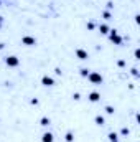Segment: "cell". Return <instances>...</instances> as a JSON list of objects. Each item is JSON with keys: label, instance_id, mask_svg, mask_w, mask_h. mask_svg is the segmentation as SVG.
<instances>
[{"label": "cell", "instance_id": "cell-5", "mask_svg": "<svg viewBox=\"0 0 140 142\" xmlns=\"http://www.w3.org/2000/svg\"><path fill=\"white\" fill-rule=\"evenodd\" d=\"M41 84H45V86H53V84H54V79L50 78V76H43V78H41Z\"/></svg>", "mask_w": 140, "mask_h": 142}, {"label": "cell", "instance_id": "cell-1", "mask_svg": "<svg viewBox=\"0 0 140 142\" xmlns=\"http://www.w3.org/2000/svg\"><path fill=\"white\" fill-rule=\"evenodd\" d=\"M87 78H89V81L92 83V84H101V83H102V76H101L99 73H89Z\"/></svg>", "mask_w": 140, "mask_h": 142}, {"label": "cell", "instance_id": "cell-9", "mask_svg": "<svg viewBox=\"0 0 140 142\" xmlns=\"http://www.w3.org/2000/svg\"><path fill=\"white\" fill-rule=\"evenodd\" d=\"M99 32L101 33H109V27H107V25H101L99 27Z\"/></svg>", "mask_w": 140, "mask_h": 142}, {"label": "cell", "instance_id": "cell-3", "mask_svg": "<svg viewBox=\"0 0 140 142\" xmlns=\"http://www.w3.org/2000/svg\"><path fill=\"white\" fill-rule=\"evenodd\" d=\"M110 41H112V43H115V45H120L122 43V38L117 35L115 30H112V32H110Z\"/></svg>", "mask_w": 140, "mask_h": 142}, {"label": "cell", "instance_id": "cell-16", "mask_svg": "<svg viewBox=\"0 0 140 142\" xmlns=\"http://www.w3.org/2000/svg\"><path fill=\"white\" fill-rule=\"evenodd\" d=\"M73 98H74L76 101H78V99H81V96H79V93H74V96H73Z\"/></svg>", "mask_w": 140, "mask_h": 142}, {"label": "cell", "instance_id": "cell-2", "mask_svg": "<svg viewBox=\"0 0 140 142\" xmlns=\"http://www.w3.org/2000/svg\"><path fill=\"white\" fill-rule=\"evenodd\" d=\"M22 43L26 45V46H33V45H36V40H35L33 36H23L22 38Z\"/></svg>", "mask_w": 140, "mask_h": 142}, {"label": "cell", "instance_id": "cell-19", "mask_svg": "<svg viewBox=\"0 0 140 142\" xmlns=\"http://www.w3.org/2000/svg\"><path fill=\"white\" fill-rule=\"evenodd\" d=\"M122 134H124V136H127V134H129V129H127V127H124V129H122Z\"/></svg>", "mask_w": 140, "mask_h": 142}, {"label": "cell", "instance_id": "cell-12", "mask_svg": "<svg viewBox=\"0 0 140 142\" xmlns=\"http://www.w3.org/2000/svg\"><path fill=\"white\" fill-rule=\"evenodd\" d=\"M96 122L99 124V126H102V124H104V117H102V116H97V117H96Z\"/></svg>", "mask_w": 140, "mask_h": 142}, {"label": "cell", "instance_id": "cell-17", "mask_svg": "<svg viewBox=\"0 0 140 142\" xmlns=\"http://www.w3.org/2000/svg\"><path fill=\"white\" fill-rule=\"evenodd\" d=\"M104 18H106V20H109V18H110V15H109V12H104Z\"/></svg>", "mask_w": 140, "mask_h": 142}, {"label": "cell", "instance_id": "cell-18", "mask_svg": "<svg viewBox=\"0 0 140 142\" xmlns=\"http://www.w3.org/2000/svg\"><path fill=\"white\" fill-rule=\"evenodd\" d=\"M92 28H94V23L89 22V23H87V30H92Z\"/></svg>", "mask_w": 140, "mask_h": 142}, {"label": "cell", "instance_id": "cell-10", "mask_svg": "<svg viewBox=\"0 0 140 142\" xmlns=\"http://www.w3.org/2000/svg\"><path fill=\"white\" fill-rule=\"evenodd\" d=\"M109 140H110V142H117V134H115V132H110V134H109Z\"/></svg>", "mask_w": 140, "mask_h": 142}, {"label": "cell", "instance_id": "cell-11", "mask_svg": "<svg viewBox=\"0 0 140 142\" xmlns=\"http://www.w3.org/2000/svg\"><path fill=\"white\" fill-rule=\"evenodd\" d=\"M66 140H68V142H73V140H74V136H73V132H68V134H66Z\"/></svg>", "mask_w": 140, "mask_h": 142}, {"label": "cell", "instance_id": "cell-8", "mask_svg": "<svg viewBox=\"0 0 140 142\" xmlns=\"http://www.w3.org/2000/svg\"><path fill=\"white\" fill-rule=\"evenodd\" d=\"M41 140H43V142H53V134H51V132H45Z\"/></svg>", "mask_w": 140, "mask_h": 142}, {"label": "cell", "instance_id": "cell-6", "mask_svg": "<svg viewBox=\"0 0 140 142\" xmlns=\"http://www.w3.org/2000/svg\"><path fill=\"white\" fill-rule=\"evenodd\" d=\"M76 56H78L79 60H87L89 55H87V51H84V50H76Z\"/></svg>", "mask_w": 140, "mask_h": 142}, {"label": "cell", "instance_id": "cell-7", "mask_svg": "<svg viewBox=\"0 0 140 142\" xmlns=\"http://www.w3.org/2000/svg\"><path fill=\"white\" fill-rule=\"evenodd\" d=\"M99 99H101V94H99V93H91V94H89V101H91V102H97Z\"/></svg>", "mask_w": 140, "mask_h": 142}, {"label": "cell", "instance_id": "cell-15", "mask_svg": "<svg viewBox=\"0 0 140 142\" xmlns=\"http://www.w3.org/2000/svg\"><path fill=\"white\" fill-rule=\"evenodd\" d=\"M106 112H107V114H114V109H112L110 106H107V107H106Z\"/></svg>", "mask_w": 140, "mask_h": 142}, {"label": "cell", "instance_id": "cell-4", "mask_svg": "<svg viewBox=\"0 0 140 142\" xmlns=\"http://www.w3.org/2000/svg\"><path fill=\"white\" fill-rule=\"evenodd\" d=\"M5 63H7V66H18V58L17 56H8L5 60Z\"/></svg>", "mask_w": 140, "mask_h": 142}, {"label": "cell", "instance_id": "cell-14", "mask_svg": "<svg viewBox=\"0 0 140 142\" xmlns=\"http://www.w3.org/2000/svg\"><path fill=\"white\" fill-rule=\"evenodd\" d=\"M89 74V70H86V68H82L81 70V76H87Z\"/></svg>", "mask_w": 140, "mask_h": 142}, {"label": "cell", "instance_id": "cell-20", "mask_svg": "<svg viewBox=\"0 0 140 142\" xmlns=\"http://www.w3.org/2000/svg\"><path fill=\"white\" fill-rule=\"evenodd\" d=\"M0 25H2V18H0Z\"/></svg>", "mask_w": 140, "mask_h": 142}, {"label": "cell", "instance_id": "cell-13", "mask_svg": "<svg viewBox=\"0 0 140 142\" xmlns=\"http://www.w3.org/2000/svg\"><path fill=\"white\" fill-rule=\"evenodd\" d=\"M48 124H50V119H48V117H43V119H41V126H48Z\"/></svg>", "mask_w": 140, "mask_h": 142}]
</instances>
